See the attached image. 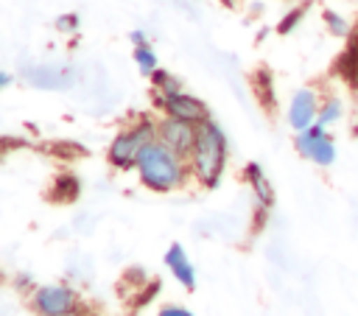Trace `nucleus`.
I'll use <instances>...</instances> for the list:
<instances>
[{"instance_id": "obj_1", "label": "nucleus", "mask_w": 358, "mask_h": 316, "mask_svg": "<svg viewBox=\"0 0 358 316\" xmlns=\"http://www.w3.org/2000/svg\"><path fill=\"white\" fill-rule=\"evenodd\" d=\"M140 182L148 187V190H157V193H171L176 187L185 185L187 173H190V165L185 157H179L176 151H171L168 145H162L159 140L148 143L140 157H137V165H134Z\"/></svg>"}, {"instance_id": "obj_2", "label": "nucleus", "mask_w": 358, "mask_h": 316, "mask_svg": "<svg viewBox=\"0 0 358 316\" xmlns=\"http://www.w3.org/2000/svg\"><path fill=\"white\" fill-rule=\"evenodd\" d=\"M227 154H229V145H227L224 129L215 120L199 123L196 145H193V154L187 157V165H190V173L204 187L213 190L221 185V176L227 171Z\"/></svg>"}, {"instance_id": "obj_3", "label": "nucleus", "mask_w": 358, "mask_h": 316, "mask_svg": "<svg viewBox=\"0 0 358 316\" xmlns=\"http://www.w3.org/2000/svg\"><path fill=\"white\" fill-rule=\"evenodd\" d=\"M157 134H159V123H154V120H148V117H140L131 129H123V131H117V134L112 137V143H109V162H112L115 168H120V171L134 168L140 151H143L148 143H154Z\"/></svg>"}, {"instance_id": "obj_4", "label": "nucleus", "mask_w": 358, "mask_h": 316, "mask_svg": "<svg viewBox=\"0 0 358 316\" xmlns=\"http://www.w3.org/2000/svg\"><path fill=\"white\" fill-rule=\"evenodd\" d=\"M31 308L36 316H73L78 313V294L70 285H36L31 294Z\"/></svg>"}, {"instance_id": "obj_5", "label": "nucleus", "mask_w": 358, "mask_h": 316, "mask_svg": "<svg viewBox=\"0 0 358 316\" xmlns=\"http://www.w3.org/2000/svg\"><path fill=\"white\" fill-rule=\"evenodd\" d=\"M294 145H296V151H299L305 159H310L313 165L327 168V165L336 162V143H333V137L327 134V129L319 126V123H313L310 129L299 131L296 140H294Z\"/></svg>"}, {"instance_id": "obj_6", "label": "nucleus", "mask_w": 358, "mask_h": 316, "mask_svg": "<svg viewBox=\"0 0 358 316\" xmlns=\"http://www.w3.org/2000/svg\"><path fill=\"white\" fill-rule=\"evenodd\" d=\"M154 103L165 112V117H179V120H187V123H204L210 120V112L207 106L196 98V95H187V92H176V95H154Z\"/></svg>"}, {"instance_id": "obj_7", "label": "nucleus", "mask_w": 358, "mask_h": 316, "mask_svg": "<svg viewBox=\"0 0 358 316\" xmlns=\"http://www.w3.org/2000/svg\"><path fill=\"white\" fill-rule=\"evenodd\" d=\"M196 131H199L196 123H187V120H179V117H162L157 140L187 159L193 154V145H196Z\"/></svg>"}, {"instance_id": "obj_8", "label": "nucleus", "mask_w": 358, "mask_h": 316, "mask_svg": "<svg viewBox=\"0 0 358 316\" xmlns=\"http://www.w3.org/2000/svg\"><path fill=\"white\" fill-rule=\"evenodd\" d=\"M319 98H316V92L313 89H296V95L291 98V106H288V123H291V129H296V131H305V129H310L313 123H316V117H319Z\"/></svg>"}, {"instance_id": "obj_9", "label": "nucleus", "mask_w": 358, "mask_h": 316, "mask_svg": "<svg viewBox=\"0 0 358 316\" xmlns=\"http://www.w3.org/2000/svg\"><path fill=\"white\" fill-rule=\"evenodd\" d=\"M165 266L171 268V274L176 277V282H179L182 288H187V291L196 288V268H193V263H190V257H187V252H185L182 243H171V246H168V252H165Z\"/></svg>"}, {"instance_id": "obj_10", "label": "nucleus", "mask_w": 358, "mask_h": 316, "mask_svg": "<svg viewBox=\"0 0 358 316\" xmlns=\"http://www.w3.org/2000/svg\"><path fill=\"white\" fill-rule=\"evenodd\" d=\"M246 182L252 185L257 204H260L263 210H268V207L274 204V190H271V182H268V176L263 173V168H260L257 162H249V165H246Z\"/></svg>"}, {"instance_id": "obj_11", "label": "nucleus", "mask_w": 358, "mask_h": 316, "mask_svg": "<svg viewBox=\"0 0 358 316\" xmlns=\"http://www.w3.org/2000/svg\"><path fill=\"white\" fill-rule=\"evenodd\" d=\"M338 70L341 76L350 81V84H358V39L350 42V48L344 50L341 62H338Z\"/></svg>"}, {"instance_id": "obj_12", "label": "nucleus", "mask_w": 358, "mask_h": 316, "mask_svg": "<svg viewBox=\"0 0 358 316\" xmlns=\"http://www.w3.org/2000/svg\"><path fill=\"white\" fill-rule=\"evenodd\" d=\"M341 115H344V103L338 101V98H327L322 106H319V117H316V123L319 126H333L336 120H341Z\"/></svg>"}, {"instance_id": "obj_13", "label": "nucleus", "mask_w": 358, "mask_h": 316, "mask_svg": "<svg viewBox=\"0 0 358 316\" xmlns=\"http://www.w3.org/2000/svg\"><path fill=\"white\" fill-rule=\"evenodd\" d=\"M134 62L140 64V70L145 73V76H154L159 67H157V53L148 48V45H140V48H134Z\"/></svg>"}, {"instance_id": "obj_14", "label": "nucleus", "mask_w": 358, "mask_h": 316, "mask_svg": "<svg viewBox=\"0 0 358 316\" xmlns=\"http://www.w3.org/2000/svg\"><path fill=\"white\" fill-rule=\"evenodd\" d=\"M151 78H154V87H157L159 95H176V92H182L179 81H176L171 73H165V70H157Z\"/></svg>"}, {"instance_id": "obj_15", "label": "nucleus", "mask_w": 358, "mask_h": 316, "mask_svg": "<svg viewBox=\"0 0 358 316\" xmlns=\"http://www.w3.org/2000/svg\"><path fill=\"white\" fill-rule=\"evenodd\" d=\"M324 22L330 25V31L333 34H347L350 28H347V22L338 17V14H333V11H324Z\"/></svg>"}, {"instance_id": "obj_16", "label": "nucleus", "mask_w": 358, "mask_h": 316, "mask_svg": "<svg viewBox=\"0 0 358 316\" xmlns=\"http://www.w3.org/2000/svg\"><path fill=\"white\" fill-rule=\"evenodd\" d=\"M157 316H193V310L185 308V305H162L157 310Z\"/></svg>"}, {"instance_id": "obj_17", "label": "nucleus", "mask_w": 358, "mask_h": 316, "mask_svg": "<svg viewBox=\"0 0 358 316\" xmlns=\"http://www.w3.org/2000/svg\"><path fill=\"white\" fill-rule=\"evenodd\" d=\"M299 17H302V8H296V11H294V14H288V17H285V20H282V22H280V31H282V34H288V28H294V25H296V20H299Z\"/></svg>"}, {"instance_id": "obj_18", "label": "nucleus", "mask_w": 358, "mask_h": 316, "mask_svg": "<svg viewBox=\"0 0 358 316\" xmlns=\"http://www.w3.org/2000/svg\"><path fill=\"white\" fill-rule=\"evenodd\" d=\"M131 42H134V48H140V45H148L143 31H131Z\"/></svg>"}, {"instance_id": "obj_19", "label": "nucleus", "mask_w": 358, "mask_h": 316, "mask_svg": "<svg viewBox=\"0 0 358 316\" xmlns=\"http://www.w3.org/2000/svg\"><path fill=\"white\" fill-rule=\"evenodd\" d=\"M76 25V17H62L59 20V28H73Z\"/></svg>"}, {"instance_id": "obj_20", "label": "nucleus", "mask_w": 358, "mask_h": 316, "mask_svg": "<svg viewBox=\"0 0 358 316\" xmlns=\"http://www.w3.org/2000/svg\"><path fill=\"white\" fill-rule=\"evenodd\" d=\"M8 84H11V73H3L0 76V87H8Z\"/></svg>"}, {"instance_id": "obj_21", "label": "nucleus", "mask_w": 358, "mask_h": 316, "mask_svg": "<svg viewBox=\"0 0 358 316\" xmlns=\"http://www.w3.org/2000/svg\"><path fill=\"white\" fill-rule=\"evenodd\" d=\"M73 316H81V313H73Z\"/></svg>"}]
</instances>
